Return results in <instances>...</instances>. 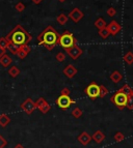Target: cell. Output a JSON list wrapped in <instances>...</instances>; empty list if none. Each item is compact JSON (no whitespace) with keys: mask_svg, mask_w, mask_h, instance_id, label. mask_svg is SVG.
<instances>
[{"mask_svg":"<svg viewBox=\"0 0 133 148\" xmlns=\"http://www.w3.org/2000/svg\"><path fill=\"white\" fill-rule=\"evenodd\" d=\"M6 49L10 51L12 54H14V55H16L17 54V52L19 51V49H20V46H18V45H16V44H14V42H8V48Z\"/></svg>","mask_w":133,"mask_h":148,"instance_id":"cell-19","label":"cell"},{"mask_svg":"<svg viewBox=\"0 0 133 148\" xmlns=\"http://www.w3.org/2000/svg\"><path fill=\"white\" fill-rule=\"evenodd\" d=\"M84 92H85V94L89 96V99H96L100 95V85L93 82V83H91L89 86L84 89Z\"/></svg>","mask_w":133,"mask_h":148,"instance_id":"cell-5","label":"cell"},{"mask_svg":"<svg viewBox=\"0 0 133 148\" xmlns=\"http://www.w3.org/2000/svg\"><path fill=\"white\" fill-rule=\"evenodd\" d=\"M66 54L71 57L72 59L76 60L82 55V53H83V50H82L80 47H78L77 45H74L73 47L69 48V49H66Z\"/></svg>","mask_w":133,"mask_h":148,"instance_id":"cell-8","label":"cell"},{"mask_svg":"<svg viewBox=\"0 0 133 148\" xmlns=\"http://www.w3.org/2000/svg\"><path fill=\"white\" fill-rule=\"evenodd\" d=\"M20 74V69L17 66H12L8 69V75H10L12 78H17Z\"/></svg>","mask_w":133,"mask_h":148,"instance_id":"cell-22","label":"cell"},{"mask_svg":"<svg viewBox=\"0 0 133 148\" xmlns=\"http://www.w3.org/2000/svg\"><path fill=\"white\" fill-rule=\"evenodd\" d=\"M126 108H128L129 110L133 109V94L130 96H128V99H127V104H126Z\"/></svg>","mask_w":133,"mask_h":148,"instance_id":"cell-29","label":"cell"},{"mask_svg":"<svg viewBox=\"0 0 133 148\" xmlns=\"http://www.w3.org/2000/svg\"><path fill=\"white\" fill-rule=\"evenodd\" d=\"M15 148H24V146L21 145V144H17V145L15 146Z\"/></svg>","mask_w":133,"mask_h":148,"instance_id":"cell-37","label":"cell"},{"mask_svg":"<svg viewBox=\"0 0 133 148\" xmlns=\"http://www.w3.org/2000/svg\"><path fill=\"white\" fill-rule=\"evenodd\" d=\"M127 99H128V96H126L124 93L118 91L116 93H114V96H111L110 101H111V103H114L116 107H118V109H120V110H122V109L126 108Z\"/></svg>","mask_w":133,"mask_h":148,"instance_id":"cell-4","label":"cell"},{"mask_svg":"<svg viewBox=\"0 0 133 148\" xmlns=\"http://www.w3.org/2000/svg\"><path fill=\"white\" fill-rule=\"evenodd\" d=\"M55 58H56L57 61L64 62V59H66V55H64V53H62V52H58L56 54V56H55Z\"/></svg>","mask_w":133,"mask_h":148,"instance_id":"cell-30","label":"cell"},{"mask_svg":"<svg viewBox=\"0 0 133 148\" xmlns=\"http://www.w3.org/2000/svg\"><path fill=\"white\" fill-rule=\"evenodd\" d=\"M91 140L95 141L97 144H100L105 140V135H104V133L102 131L98 130V131H96L94 134H93V136H91Z\"/></svg>","mask_w":133,"mask_h":148,"instance_id":"cell-14","label":"cell"},{"mask_svg":"<svg viewBox=\"0 0 133 148\" xmlns=\"http://www.w3.org/2000/svg\"><path fill=\"white\" fill-rule=\"evenodd\" d=\"M99 35H100V36L103 38V40H106V38H107L109 35H110V33H109L108 29L105 27V28H102V29L99 30Z\"/></svg>","mask_w":133,"mask_h":148,"instance_id":"cell-25","label":"cell"},{"mask_svg":"<svg viewBox=\"0 0 133 148\" xmlns=\"http://www.w3.org/2000/svg\"><path fill=\"white\" fill-rule=\"evenodd\" d=\"M6 40L10 42L18 45V46H23V45H28L31 42L32 36L29 34L21 25H17L12 31L6 35Z\"/></svg>","mask_w":133,"mask_h":148,"instance_id":"cell-2","label":"cell"},{"mask_svg":"<svg viewBox=\"0 0 133 148\" xmlns=\"http://www.w3.org/2000/svg\"><path fill=\"white\" fill-rule=\"evenodd\" d=\"M35 107L44 114L48 113V112L50 111V109H51L50 105L48 104V101H46L44 97H39V99H37V101H35Z\"/></svg>","mask_w":133,"mask_h":148,"instance_id":"cell-9","label":"cell"},{"mask_svg":"<svg viewBox=\"0 0 133 148\" xmlns=\"http://www.w3.org/2000/svg\"><path fill=\"white\" fill-rule=\"evenodd\" d=\"M107 15L109 16V17H114L116 16V10L114 8H107Z\"/></svg>","mask_w":133,"mask_h":148,"instance_id":"cell-32","label":"cell"},{"mask_svg":"<svg viewBox=\"0 0 133 148\" xmlns=\"http://www.w3.org/2000/svg\"><path fill=\"white\" fill-rule=\"evenodd\" d=\"M75 104V101L70 97V95H62L58 96L56 99V105L62 109V110H66L71 107V105Z\"/></svg>","mask_w":133,"mask_h":148,"instance_id":"cell-6","label":"cell"},{"mask_svg":"<svg viewBox=\"0 0 133 148\" xmlns=\"http://www.w3.org/2000/svg\"><path fill=\"white\" fill-rule=\"evenodd\" d=\"M31 1H32L33 3H35V4H39V3L42 2L43 0H31Z\"/></svg>","mask_w":133,"mask_h":148,"instance_id":"cell-36","label":"cell"},{"mask_svg":"<svg viewBox=\"0 0 133 148\" xmlns=\"http://www.w3.org/2000/svg\"><path fill=\"white\" fill-rule=\"evenodd\" d=\"M109 79L114 82V83L118 84V83H120V82L123 80V75L118 72V71H114V72H112L110 74V76H109Z\"/></svg>","mask_w":133,"mask_h":148,"instance_id":"cell-15","label":"cell"},{"mask_svg":"<svg viewBox=\"0 0 133 148\" xmlns=\"http://www.w3.org/2000/svg\"><path fill=\"white\" fill-rule=\"evenodd\" d=\"M8 45V40H6V37H1V38H0V48L6 50Z\"/></svg>","mask_w":133,"mask_h":148,"instance_id":"cell-28","label":"cell"},{"mask_svg":"<svg viewBox=\"0 0 133 148\" xmlns=\"http://www.w3.org/2000/svg\"><path fill=\"white\" fill-rule=\"evenodd\" d=\"M58 40H59L58 32L52 27V26H48L37 36V42H39V45L45 47L48 51H52V49L56 45H58Z\"/></svg>","mask_w":133,"mask_h":148,"instance_id":"cell-1","label":"cell"},{"mask_svg":"<svg viewBox=\"0 0 133 148\" xmlns=\"http://www.w3.org/2000/svg\"><path fill=\"white\" fill-rule=\"evenodd\" d=\"M68 20H69V17L66 15H64V14H60V15L57 17V22L60 25H64L68 22Z\"/></svg>","mask_w":133,"mask_h":148,"instance_id":"cell-23","label":"cell"},{"mask_svg":"<svg viewBox=\"0 0 133 148\" xmlns=\"http://www.w3.org/2000/svg\"><path fill=\"white\" fill-rule=\"evenodd\" d=\"M125 135H124L123 133H116V135H114V141L116 142H122V141H124L125 140Z\"/></svg>","mask_w":133,"mask_h":148,"instance_id":"cell-26","label":"cell"},{"mask_svg":"<svg viewBox=\"0 0 133 148\" xmlns=\"http://www.w3.org/2000/svg\"><path fill=\"white\" fill-rule=\"evenodd\" d=\"M95 26H96L99 30L102 29V28H105L106 27L105 20H104V19H102V18H98V19L95 21Z\"/></svg>","mask_w":133,"mask_h":148,"instance_id":"cell-21","label":"cell"},{"mask_svg":"<svg viewBox=\"0 0 133 148\" xmlns=\"http://www.w3.org/2000/svg\"><path fill=\"white\" fill-rule=\"evenodd\" d=\"M82 114H83V111H82L80 108H75L73 111H72V116L74 117V118L78 119L82 116Z\"/></svg>","mask_w":133,"mask_h":148,"instance_id":"cell-24","label":"cell"},{"mask_svg":"<svg viewBox=\"0 0 133 148\" xmlns=\"http://www.w3.org/2000/svg\"><path fill=\"white\" fill-rule=\"evenodd\" d=\"M59 2H64V1H66V0H58Z\"/></svg>","mask_w":133,"mask_h":148,"instance_id":"cell-38","label":"cell"},{"mask_svg":"<svg viewBox=\"0 0 133 148\" xmlns=\"http://www.w3.org/2000/svg\"><path fill=\"white\" fill-rule=\"evenodd\" d=\"M118 91H120V92H122V93H124L126 96H130V95H132V94H133V89L131 88V87L129 86L128 84H125L123 87H122V88L118 89Z\"/></svg>","mask_w":133,"mask_h":148,"instance_id":"cell-17","label":"cell"},{"mask_svg":"<svg viewBox=\"0 0 133 148\" xmlns=\"http://www.w3.org/2000/svg\"><path fill=\"white\" fill-rule=\"evenodd\" d=\"M108 93H109L108 89L106 88L104 85H100V95H99V97H104V96H106Z\"/></svg>","mask_w":133,"mask_h":148,"instance_id":"cell-27","label":"cell"},{"mask_svg":"<svg viewBox=\"0 0 133 148\" xmlns=\"http://www.w3.org/2000/svg\"><path fill=\"white\" fill-rule=\"evenodd\" d=\"M15 8H16V10H17V12H22L23 10H25V5H24V3H23V2H18L17 4H16Z\"/></svg>","mask_w":133,"mask_h":148,"instance_id":"cell-31","label":"cell"},{"mask_svg":"<svg viewBox=\"0 0 133 148\" xmlns=\"http://www.w3.org/2000/svg\"><path fill=\"white\" fill-rule=\"evenodd\" d=\"M10 63H12V58H10V55H8L6 53L0 57V64H1L3 67H8Z\"/></svg>","mask_w":133,"mask_h":148,"instance_id":"cell-16","label":"cell"},{"mask_svg":"<svg viewBox=\"0 0 133 148\" xmlns=\"http://www.w3.org/2000/svg\"><path fill=\"white\" fill-rule=\"evenodd\" d=\"M64 75L66 77V78H69V79H73V78L77 75V69L74 66V65L69 64V65H66V66L64 67Z\"/></svg>","mask_w":133,"mask_h":148,"instance_id":"cell-13","label":"cell"},{"mask_svg":"<svg viewBox=\"0 0 133 148\" xmlns=\"http://www.w3.org/2000/svg\"><path fill=\"white\" fill-rule=\"evenodd\" d=\"M77 140H78V142L81 144V145L86 146V145H89V144L91 143V136L89 135V133H86V132H82V133L78 136Z\"/></svg>","mask_w":133,"mask_h":148,"instance_id":"cell-12","label":"cell"},{"mask_svg":"<svg viewBox=\"0 0 133 148\" xmlns=\"http://www.w3.org/2000/svg\"><path fill=\"white\" fill-rule=\"evenodd\" d=\"M70 89L68 88V87H64V88L62 89V91H60V94H62V95H70Z\"/></svg>","mask_w":133,"mask_h":148,"instance_id":"cell-34","label":"cell"},{"mask_svg":"<svg viewBox=\"0 0 133 148\" xmlns=\"http://www.w3.org/2000/svg\"><path fill=\"white\" fill-rule=\"evenodd\" d=\"M68 17H69L70 19L73 21V22L78 23L79 21L82 20V18L84 17V14L81 12V10H79V8H75L74 10H72V12H70V14H69V16H68Z\"/></svg>","mask_w":133,"mask_h":148,"instance_id":"cell-10","label":"cell"},{"mask_svg":"<svg viewBox=\"0 0 133 148\" xmlns=\"http://www.w3.org/2000/svg\"><path fill=\"white\" fill-rule=\"evenodd\" d=\"M123 59H124V61L127 64H129V65L133 64V53L131 52V51H128V52L124 55Z\"/></svg>","mask_w":133,"mask_h":148,"instance_id":"cell-20","label":"cell"},{"mask_svg":"<svg viewBox=\"0 0 133 148\" xmlns=\"http://www.w3.org/2000/svg\"><path fill=\"white\" fill-rule=\"evenodd\" d=\"M21 109H22V111H24L26 114L30 115V114L33 113L37 107H35V103L32 101L31 99H26L24 101V103L21 104Z\"/></svg>","mask_w":133,"mask_h":148,"instance_id":"cell-7","label":"cell"},{"mask_svg":"<svg viewBox=\"0 0 133 148\" xmlns=\"http://www.w3.org/2000/svg\"><path fill=\"white\" fill-rule=\"evenodd\" d=\"M106 28L108 29L109 33H110V35H116L118 33V32L121 31L122 27L121 25L118 24L116 21H111L110 23H109L108 25H106Z\"/></svg>","mask_w":133,"mask_h":148,"instance_id":"cell-11","label":"cell"},{"mask_svg":"<svg viewBox=\"0 0 133 148\" xmlns=\"http://www.w3.org/2000/svg\"><path fill=\"white\" fill-rule=\"evenodd\" d=\"M5 54V49H2V48H0V57L2 56V55Z\"/></svg>","mask_w":133,"mask_h":148,"instance_id":"cell-35","label":"cell"},{"mask_svg":"<svg viewBox=\"0 0 133 148\" xmlns=\"http://www.w3.org/2000/svg\"><path fill=\"white\" fill-rule=\"evenodd\" d=\"M6 145H8V141L0 135V148H4Z\"/></svg>","mask_w":133,"mask_h":148,"instance_id":"cell-33","label":"cell"},{"mask_svg":"<svg viewBox=\"0 0 133 148\" xmlns=\"http://www.w3.org/2000/svg\"><path fill=\"white\" fill-rule=\"evenodd\" d=\"M76 42L77 40L74 37V35L72 34L70 31H68V30H66L62 34L59 35L58 45H60L64 50L73 47L74 45H76Z\"/></svg>","mask_w":133,"mask_h":148,"instance_id":"cell-3","label":"cell"},{"mask_svg":"<svg viewBox=\"0 0 133 148\" xmlns=\"http://www.w3.org/2000/svg\"><path fill=\"white\" fill-rule=\"evenodd\" d=\"M10 118L8 116V115H5V114L0 115V126L5 127V126L8 125V123H10Z\"/></svg>","mask_w":133,"mask_h":148,"instance_id":"cell-18","label":"cell"}]
</instances>
